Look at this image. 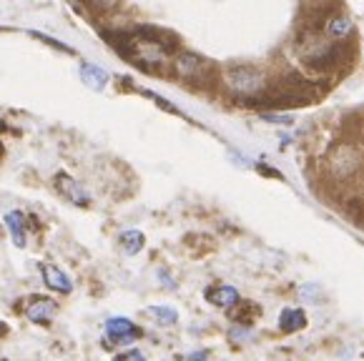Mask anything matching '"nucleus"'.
Returning <instances> with one entry per match:
<instances>
[{"instance_id":"obj_1","label":"nucleus","mask_w":364,"mask_h":361,"mask_svg":"<svg viewBox=\"0 0 364 361\" xmlns=\"http://www.w3.org/2000/svg\"><path fill=\"white\" fill-rule=\"evenodd\" d=\"M171 68L181 80H186V83H191V85H211L216 78L214 63L196 53H189V50L173 55Z\"/></svg>"},{"instance_id":"obj_2","label":"nucleus","mask_w":364,"mask_h":361,"mask_svg":"<svg viewBox=\"0 0 364 361\" xmlns=\"http://www.w3.org/2000/svg\"><path fill=\"white\" fill-rule=\"evenodd\" d=\"M227 85L236 93V96L254 98V101L269 88L267 76H264L257 66H244V63H241V66L227 68Z\"/></svg>"},{"instance_id":"obj_3","label":"nucleus","mask_w":364,"mask_h":361,"mask_svg":"<svg viewBox=\"0 0 364 361\" xmlns=\"http://www.w3.org/2000/svg\"><path fill=\"white\" fill-rule=\"evenodd\" d=\"M362 153L357 150L354 143H337L329 153V174L335 178H349V176L357 174V169L362 166Z\"/></svg>"},{"instance_id":"obj_4","label":"nucleus","mask_w":364,"mask_h":361,"mask_svg":"<svg viewBox=\"0 0 364 361\" xmlns=\"http://www.w3.org/2000/svg\"><path fill=\"white\" fill-rule=\"evenodd\" d=\"M53 183H55V188H58L60 196H63L66 201H71V204H76V206H88L90 204L88 191H86L76 178H71L68 174H63V171L55 174Z\"/></svg>"},{"instance_id":"obj_5","label":"nucleus","mask_w":364,"mask_h":361,"mask_svg":"<svg viewBox=\"0 0 364 361\" xmlns=\"http://www.w3.org/2000/svg\"><path fill=\"white\" fill-rule=\"evenodd\" d=\"M25 316L33 324H50L55 316V301L48 299V296H33L28 299V306H25Z\"/></svg>"},{"instance_id":"obj_6","label":"nucleus","mask_w":364,"mask_h":361,"mask_svg":"<svg viewBox=\"0 0 364 361\" xmlns=\"http://www.w3.org/2000/svg\"><path fill=\"white\" fill-rule=\"evenodd\" d=\"M106 337L116 344H126L131 339L138 337V329L133 326L131 319H123V316H116V319L106 321Z\"/></svg>"},{"instance_id":"obj_7","label":"nucleus","mask_w":364,"mask_h":361,"mask_svg":"<svg viewBox=\"0 0 364 361\" xmlns=\"http://www.w3.org/2000/svg\"><path fill=\"white\" fill-rule=\"evenodd\" d=\"M41 274H43V281H46L48 289L58 291V294H71L73 291L71 278H68L55 264H41Z\"/></svg>"},{"instance_id":"obj_8","label":"nucleus","mask_w":364,"mask_h":361,"mask_svg":"<svg viewBox=\"0 0 364 361\" xmlns=\"http://www.w3.org/2000/svg\"><path fill=\"white\" fill-rule=\"evenodd\" d=\"M203 296H206V301H211L214 306H221V309H229L239 304V291L234 289V286H209V289L203 291Z\"/></svg>"},{"instance_id":"obj_9","label":"nucleus","mask_w":364,"mask_h":361,"mask_svg":"<svg viewBox=\"0 0 364 361\" xmlns=\"http://www.w3.org/2000/svg\"><path fill=\"white\" fill-rule=\"evenodd\" d=\"M349 33H352V20L346 18L344 13L335 10L327 20H324V36H327V38L342 41V38L349 36Z\"/></svg>"},{"instance_id":"obj_10","label":"nucleus","mask_w":364,"mask_h":361,"mask_svg":"<svg viewBox=\"0 0 364 361\" xmlns=\"http://www.w3.org/2000/svg\"><path fill=\"white\" fill-rule=\"evenodd\" d=\"M6 226L11 231L13 243L18 248H25V216L20 211H8L6 213Z\"/></svg>"},{"instance_id":"obj_11","label":"nucleus","mask_w":364,"mask_h":361,"mask_svg":"<svg viewBox=\"0 0 364 361\" xmlns=\"http://www.w3.org/2000/svg\"><path fill=\"white\" fill-rule=\"evenodd\" d=\"M81 78H83V83L88 85V88L103 90L108 83V73L103 71V68L93 66V63H83V66H81Z\"/></svg>"},{"instance_id":"obj_12","label":"nucleus","mask_w":364,"mask_h":361,"mask_svg":"<svg viewBox=\"0 0 364 361\" xmlns=\"http://www.w3.org/2000/svg\"><path fill=\"white\" fill-rule=\"evenodd\" d=\"M279 324H281V331H299V329H304L306 316L302 309H284L279 316Z\"/></svg>"},{"instance_id":"obj_13","label":"nucleus","mask_w":364,"mask_h":361,"mask_svg":"<svg viewBox=\"0 0 364 361\" xmlns=\"http://www.w3.org/2000/svg\"><path fill=\"white\" fill-rule=\"evenodd\" d=\"M119 243H121V248L128 253V256H133V253H138L141 248H144L146 239H144V234H141V231L131 229V231H123V234L119 236Z\"/></svg>"},{"instance_id":"obj_14","label":"nucleus","mask_w":364,"mask_h":361,"mask_svg":"<svg viewBox=\"0 0 364 361\" xmlns=\"http://www.w3.org/2000/svg\"><path fill=\"white\" fill-rule=\"evenodd\" d=\"M344 216L349 218L352 223L357 226H364V199L362 196H354V199H346L344 201Z\"/></svg>"},{"instance_id":"obj_15","label":"nucleus","mask_w":364,"mask_h":361,"mask_svg":"<svg viewBox=\"0 0 364 361\" xmlns=\"http://www.w3.org/2000/svg\"><path fill=\"white\" fill-rule=\"evenodd\" d=\"M149 313L151 316H156L161 324H176V319H179V313L173 311V309H168V306H151Z\"/></svg>"},{"instance_id":"obj_16","label":"nucleus","mask_w":364,"mask_h":361,"mask_svg":"<svg viewBox=\"0 0 364 361\" xmlns=\"http://www.w3.org/2000/svg\"><path fill=\"white\" fill-rule=\"evenodd\" d=\"M114 361H146V356L141 354V351L131 349V351H126V354H119Z\"/></svg>"},{"instance_id":"obj_17","label":"nucleus","mask_w":364,"mask_h":361,"mask_svg":"<svg viewBox=\"0 0 364 361\" xmlns=\"http://www.w3.org/2000/svg\"><path fill=\"white\" fill-rule=\"evenodd\" d=\"M206 359H209V354H206V351H196V354H191L186 361H206Z\"/></svg>"},{"instance_id":"obj_18","label":"nucleus","mask_w":364,"mask_h":361,"mask_svg":"<svg viewBox=\"0 0 364 361\" xmlns=\"http://www.w3.org/2000/svg\"><path fill=\"white\" fill-rule=\"evenodd\" d=\"M6 331H8V329H6V324H3V321H0V337H3V334H6Z\"/></svg>"},{"instance_id":"obj_19","label":"nucleus","mask_w":364,"mask_h":361,"mask_svg":"<svg viewBox=\"0 0 364 361\" xmlns=\"http://www.w3.org/2000/svg\"><path fill=\"white\" fill-rule=\"evenodd\" d=\"M3 361H8V359H3Z\"/></svg>"}]
</instances>
